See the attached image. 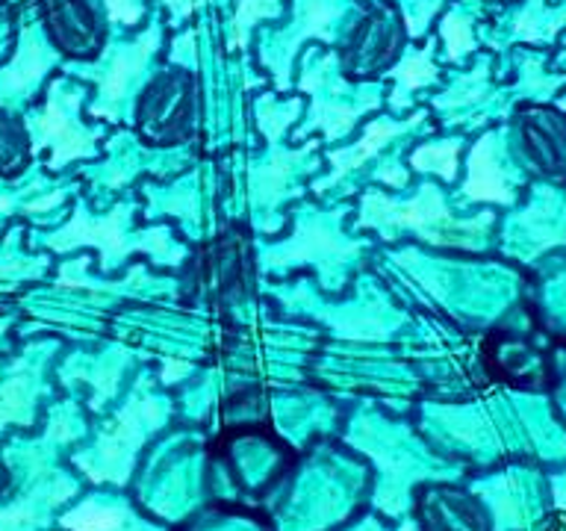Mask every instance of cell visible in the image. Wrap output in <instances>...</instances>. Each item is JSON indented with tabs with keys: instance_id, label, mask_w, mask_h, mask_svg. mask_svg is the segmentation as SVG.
I'll list each match as a JSON object with an SVG mask.
<instances>
[{
	"instance_id": "ffe728a7",
	"label": "cell",
	"mask_w": 566,
	"mask_h": 531,
	"mask_svg": "<svg viewBox=\"0 0 566 531\" xmlns=\"http://www.w3.org/2000/svg\"><path fill=\"white\" fill-rule=\"evenodd\" d=\"M557 106H560V110H566V97H560V101H557Z\"/></svg>"
},
{
	"instance_id": "7c38bea8",
	"label": "cell",
	"mask_w": 566,
	"mask_h": 531,
	"mask_svg": "<svg viewBox=\"0 0 566 531\" xmlns=\"http://www.w3.org/2000/svg\"><path fill=\"white\" fill-rule=\"evenodd\" d=\"M283 12V0H239L237 12H233V24H230V48L239 51L245 48L260 21L277 18Z\"/></svg>"
},
{
	"instance_id": "5bb4252c",
	"label": "cell",
	"mask_w": 566,
	"mask_h": 531,
	"mask_svg": "<svg viewBox=\"0 0 566 531\" xmlns=\"http://www.w3.org/2000/svg\"><path fill=\"white\" fill-rule=\"evenodd\" d=\"M440 35L446 42V53L451 62H460L467 53L475 51V35H472V21L460 9L446 12L440 21Z\"/></svg>"
},
{
	"instance_id": "9c48e42d",
	"label": "cell",
	"mask_w": 566,
	"mask_h": 531,
	"mask_svg": "<svg viewBox=\"0 0 566 531\" xmlns=\"http://www.w3.org/2000/svg\"><path fill=\"white\" fill-rule=\"evenodd\" d=\"M336 15H339V0H295V21L286 39H292V44H301L310 35H318L325 42H334L336 33L327 24Z\"/></svg>"
},
{
	"instance_id": "ac0fdd59",
	"label": "cell",
	"mask_w": 566,
	"mask_h": 531,
	"mask_svg": "<svg viewBox=\"0 0 566 531\" xmlns=\"http://www.w3.org/2000/svg\"><path fill=\"white\" fill-rule=\"evenodd\" d=\"M159 3H166V7H171V12H175V18H184L192 12V3L189 0H159Z\"/></svg>"
},
{
	"instance_id": "9a60e30c",
	"label": "cell",
	"mask_w": 566,
	"mask_h": 531,
	"mask_svg": "<svg viewBox=\"0 0 566 531\" xmlns=\"http://www.w3.org/2000/svg\"><path fill=\"white\" fill-rule=\"evenodd\" d=\"M413 166L416 168H433L440 171L446 180L454 177L458 171V142H446V145H428V148H419L413 154Z\"/></svg>"
},
{
	"instance_id": "6da1fadb",
	"label": "cell",
	"mask_w": 566,
	"mask_h": 531,
	"mask_svg": "<svg viewBox=\"0 0 566 531\" xmlns=\"http://www.w3.org/2000/svg\"><path fill=\"white\" fill-rule=\"evenodd\" d=\"M407 24L392 0H375L345 39L339 65L348 77L369 80L401 60Z\"/></svg>"
},
{
	"instance_id": "30bf717a",
	"label": "cell",
	"mask_w": 566,
	"mask_h": 531,
	"mask_svg": "<svg viewBox=\"0 0 566 531\" xmlns=\"http://www.w3.org/2000/svg\"><path fill=\"white\" fill-rule=\"evenodd\" d=\"M413 122H405V124H398V122H387V118H378V122H371L369 124V131H366V136H363L354 148L348 150H336L334 157H331V163L336 166V171L331 175V184L334 180H339V177L345 175V171H352V168H357L363 163V159H369L371 157V150H378L384 142H389L392 136H398L401 131H407Z\"/></svg>"
},
{
	"instance_id": "52a82bcc",
	"label": "cell",
	"mask_w": 566,
	"mask_h": 531,
	"mask_svg": "<svg viewBox=\"0 0 566 531\" xmlns=\"http://www.w3.org/2000/svg\"><path fill=\"white\" fill-rule=\"evenodd\" d=\"M467 198H472V201L513 204V189L507 186V177H504L502 166L495 159V133L478 142L472 157H469Z\"/></svg>"
},
{
	"instance_id": "2e32d148",
	"label": "cell",
	"mask_w": 566,
	"mask_h": 531,
	"mask_svg": "<svg viewBox=\"0 0 566 531\" xmlns=\"http://www.w3.org/2000/svg\"><path fill=\"white\" fill-rule=\"evenodd\" d=\"M65 525L74 531H113L118 529V513L86 504V508L69 513V517H65Z\"/></svg>"
},
{
	"instance_id": "8fae6325",
	"label": "cell",
	"mask_w": 566,
	"mask_h": 531,
	"mask_svg": "<svg viewBox=\"0 0 566 531\" xmlns=\"http://www.w3.org/2000/svg\"><path fill=\"white\" fill-rule=\"evenodd\" d=\"M560 27H566V7L548 9L543 0H531L516 18V39H522V42H552Z\"/></svg>"
},
{
	"instance_id": "ba28073f",
	"label": "cell",
	"mask_w": 566,
	"mask_h": 531,
	"mask_svg": "<svg viewBox=\"0 0 566 531\" xmlns=\"http://www.w3.org/2000/svg\"><path fill=\"white\" fill-rule=\"evenodd\" d=\"M53 62H56V53L48 51V44L42 42V35H39L35 27H27L24 35H21V51H18L15 62L3 71L0 83L9 92H30Z\"/></svg>"
},
{
	"instance_id": "5b68a950",
	"label": "cell",
	"mask_w": 566,
	"mask_h": 531,
	"mask_svg": "<svg viewBox=\"0 0 566 531\" xmlns=\"http://www.w3.org/2000/svg\"><path fill=\"white\" fill-rule=\"evenodd\" d=\"M522 154L539 175L566 177V118L555 110H522L520 115Z\"/></svg>"
},
{
	"instance_id": "7a4b0ae2",
	"label": "cell",
	"mask_w": 566,
	"mask_h": 531,
	"mask_svg": "<svg viewBox=\"0 0 566 531\" xmlns=\"http://www.w3.org/2000/svg\"><path fill=\"white\" fill-rule=\"evenodd\" d=\"M198 110V86L189 69H168L139 97V133L150 145H177L189 136Z\"/></svg>"
},
{
	"instance_id": "3957f363",
	"label": "cell",
	"mask_w": 566,
	"mask_h": 531,
	"mask_svg": "<svg viewBox=\"0 0 566 531\" xmlns=\"http://www.w3.org/2000/svg\"><path fill=\"white\" fill-rule=\"evenodd\" d=\"M80 104L77 92H62V86L51 88L48 106L42 115L30 118V127L39 136L35 148L42 145H53V159L51 166L60 168L62 163L77 157H88L92 154V133L83 131L74 118V110Z\"/></svg>"
},
{
	"instance_id": "4fadbf2b",
	"label": "cell",
	"mask_w": 566,
	"mask_h": 531,
	"mask_svg": "<svg viewBox=\"0 0 566 531\" xmlns=\"http://www.w3.org/2000/svg\"><path fill=\"white\" fill-rule=\"evenodd\" d=\"M392 77L398 80L396 95L401 92H416V88H422L424 83H433L437 80V65H433V48L424 44L422 51L410 53L405 60L398 62L396 71H392Z\"/></svg>"
},
{
	"instance_id": "277c9868",
	"label": "cell",
	"mask_w": 566,
	"mask_h": 531,
	"mask_svg": "<svg viewBox=\"0 0 566 531\" xmlns=\"http://www.w3.org/2000/svg\"><path fill=\"white\" fill-rule=\"evenodd\" d=\"M44 15L51 27L53 42L71 56H95L104 48L106 27L92 0H48Z\"/></svg>"
},
{
	"instance_id": "8992f818",
	"label": "cell",
	"mask_w": 566,
	"mask_h": 531,
	"mask_svg": "<svg viewBox=\"0 0 566 531\" xmlns=\"http://www.w3.org/2000/svg\"><path fill=\"white\" fill-rule=\"evenodd\" d=\"M159 44V24H150V30L133 44L122 48L115 53L113 65L106 71L104 83H101V104L92 106V113H109L113 115V104H118L130 86V80L142 71V65L150 60V53L157 51Z\"/></svg>"
},
{
	"instance_id": "d6986e66",
	"label": "cell",
	"mask_w": 566,
	"mask_h": 531,
	"mask_svg": "<svg viewBox=\"0 0 566 531\" xmlns=\"http://www.w3.org/2000/svg\"><path fill=\"white\" fill-rule=\"evenodd\" d=\"M481 3H499V7H507V3H520V0H481Z\"/></svg>"
},
{
	"instance_id": "e0dca14e",
	"label": "cell",
	"mask_w": 566,
	"mask_h": 531,
	"mask_svg": "<svg viewBox=\"0 0 566 531\" xmlns=\"http://www.w3.org/2000/svg\"><path fill=\"white\" fill-rule=\"evenodd\" d=\"M106 12L118 24L133 27L142 18V0H104Z\"/></svg>"
}]
</instances>
